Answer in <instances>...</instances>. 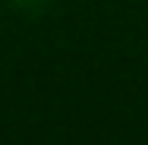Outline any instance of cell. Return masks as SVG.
<instances>
[{
	"label": "cell",
	"instance_id": "6da1fadb",
	"mask_svg": "<svg viewBox=\"0 0 148 145\" xmlns=\"http://www.w3.org/2000/svg\"><path fill=\"white\" fill-rule=\"evenodd\" d=\"M51 0H13L16 10H25V13H35V10H44Z\"/></svg>",
	"mask_w": 148,
	"mask_h": 145
}]
</instances>
